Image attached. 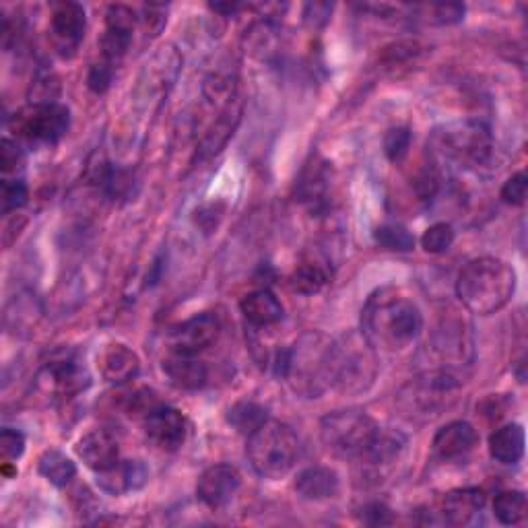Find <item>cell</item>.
Returning a JSON list of instances; mask_svg holds the SVG:
<instances>
[{"mask_svg":"<svg viewBox=\"0 0 528 528\" xmlns=\"http://www.w3.org/2000/svg\"><path fill=\"white\" fill-rule=\"evenodd\" d=\"M460 390L458 378L442 368L427 370L417 378H411L399 392V407L409 419H434L456 401Z\"/></svg>","mask_w":528,"mask_h":528,"instance_id":"obj_5","label":"cell"},{"mask_svg":"<svg viewBox=\"0 0 528 528\" xmlns=\"http://www.w3.org/2000/svg\"><path fill=\"white\" fill-rule=\"evenodd\" d=\"M240 485H242V477L236 467L213 465L201 475V479H198L196 493L198 500H201L205 506L219 510L236 498Z\"/></svg>","mask_w":528,"mask_h":528,"instance_id":"obj_14","label":"cell"},{"mask_svg":"<svg viewBox=\"0 0 528 528\" xmlns=\"http://www.w3.org/2000/svg\"><path fill=\"white\" fill-rule=\"evenodd\" d=\"M143 427L149 442H153L159 450L174 452L178 450L188 432L186 417L168 405H155L145 417H143Z\"/></svg>","mask_w":528,"mask_h":528,"instance_id":"obj_13","label":"cell"},{"mask_svg":"<svg viewBox=\"0 0 528 528\" xmlns=\"http://www.w3.org/2000/svg\"><path fill=\"white\" fill-rule=\"evenodd\" d=\"M479 444L477 429L467 421H452L438 429L434 438V452L440 460L467 458Z\"/></svg>","mask_w":528,"mask_h":528,"instance_id":"obj_16","label":"cell"},{"mask_svg":"<svg viewBox=\"0 0 528 528\" xmlns=\"http://www.w3.org/2000/svg\"><path fill=\"white\" fill-rule=\"evenodd\" d=\"M246 454L260 477L281 479L291 473L300 458V440L289 425L267 419L248 436Z\"/></svg>","mask_w":528,"mask_h":528,"instance_id":"obj_4","label":"cell"},{"mask_svg":"<svg viewBox=\"0 0 528 528\" xmlns=\"http://www.w3.org/2000/svg\"><path fill=\"white\" fill-rule=\"evenodd\" d=\"M485 506V493L479 487H460L448 491L440 502V518L446 524H469Z\"/></svg>","mask_w":528,"mask_h":528,"instance_id":"obj_17","label":"cell"},{"mask_svg":"<svg viewBox=\"0 0 528 528\" xmlns=\"http://www.w3.org/2000/svg\"><path fill=\"white\" fill-rule=\"evenodd\" d=\"M297 192L304 203L312 205L314 209L326 207V192H328V170L326 163H314L308 165L306 172L302 174L300 184H297Z\"/></svg>","mask_w":528,"mask_h":528,"instance_id":"obj_24","label":"cell"},{"mask_svg":"<svg viewBox=\"0 0 528 528\" xmlns=\"http://www.w3.org/2000/svg\"><path fill=\"white\" fill-rule=\"evenodd\" d=\"M291 289L302 295L320 293L328 285V273L316 262H306L302 267H297L289 279Z\"/></svg>","mask_w":528,"mask_h":528,"instance_id":"obj_27","label":"cell"},{"mask_svg":"<svg viewBox=\"0 0 528 528\" xmlns=\"http://www.w3.org/2000/svg\"><path fill=\"white\" fill-rule=\"evenodd\" d=\"M87 29V17L85 9L79 3H56L52 7V19H50V33H52V44L58 50L60 56L71 58L77 54Z\"/></svg>","mask_w":528,"mask_h":528,"instance_id":"obj_10","label":"cell"},{"mask_svg":"<svg viewBox=\"0 0 528 528\" xmlns=\"http://www.w3.org/2000/svg\"><path fill=\"white\" fill-rule=\"evenodd\" d=\"M411 141H413V135H411L409 128H405V126L390 128L384 135V153H386V157L392 163L405 159L409 149H411Z\"/></svg>","mask_w":528,"mask_h":528,"instance_id":"obj_32","label":"cell"},{"mask_svg":"<svg viewBox=\"0 0 528 528\" xmlns=\"http://www.w3.org/2000/svg\"><path fill=\"white\" fill-rule=\"evenodd\" d=\"M516 291V273L502 258L471 260L456 279V295L469 312L491 316L510 304Z\"/></svg>","mask_w":528,"mask_h":528,"instance_id":"obj_2","label":"cell"},{"mask_svg":"<svg viewBox=\"0 0 528 528\" xmlns=\"http://www.w3.org/2000/svg\"><path fill=\"white\" fill-rule=\"evenodd\" d=\"M163 372L176 388H182V390L203 388L209 378L205 363L198 361L196 355L172 353L168 359L163 361Z\"/></svg>","mask_w":528,"mask_h":528,"instance_id":"obj_20","label":"cell"},{"mask_svg":"<svg viewBox=\"0 0 528 528\" xmlns=\"http://www.w3.org/2000/svg\"><path fill=\"white\" fill-rule=\"evenodd\" d=\"M9 128L29 145H56L71 128V112L60 104H29L13 114Z\"/></svg>","mask_w":528,"mask_h":528,"instance_id":"obj_8","label":"cell"},{"mask_svg":"<svg viewBox=\"0 0 528 528\" xmlns=\"http://www.w3.org/2000/svg\"><path fill=\"white\" fill-rule=\"evenodd\" d=\"M240 308L244 318L258 328H267L283 320V304L271 289H256L248 293Z\"/></svg>","mask_w":528,"mask_h":528,"instance_id":"obj_21","label":"cell"},{"mask_svg":"<svg viewBox=\"0 0 528 528\" xmlns=\"http://www.w3.org/2000/svg\"><path fill=\"white\" fill-rule=\"evenodd\" d=\"M114 79V62L110 60H99L91 64L89 75H87V85L93 93H106L112 85Z\"/></svg>","mask_w":528,"mask_h":528,"instance_id":"obj_36","label":"cell"},{"mask_svg":"<svg viewBox=\"0 0 528 528\" xmlns=\"http://www.w3.org/2000/svg\"><path fill=\"white\" fill-rule=\"evenodd\" d=\"M25 452V436L13 427H5L0 432V454H3L5 465H11L13 460L21 458Z\"/></svg>","mask_w":528,"mask_h":528,"instance_id":"obj_37","label":"cell"},{"mask_svg":"<svg viewBox=\"0 0 528 528\" xmlns=\"http://www.w3.org/2000/svg\"><path fill=\"white\" fill-rule=\"evenodd\" d=\"M267 419H269L267 409L256 403H250V401H242L234 405L227 413L229 425H234L240 434H246V436H250L254 429H258Z\"/></svg>","mask_w":528,"mask_h":528,"instance_id":"obj_28","label":"cell"},{"mask_svg":"<svg viewBox=\"0 0 528 528\" xmlns=\"http://www.w3.org/2000/svg\"><path fill=\"white\" fill-rule=\"evenodd\" d=\"M374 378L376 359L363 335L335 341L333 388L343 392H363L374 384Z\"/></svg>","mask_w":528,"mask_h":528,"instance_id":"obj_9","label":"cell"},{"mask_svg":"<svg viewBox=\"0 0 528 528\" xmlns=\"http://www.w3.org/2000/svg\"><path fill=\"white\" fill-rule=\"evenodd\" d=\"M99 366H102V374L108 382L126 384V382L135 380L139 376L141 359L135 351L128 349L126 345L114 343L102 353Z\"/></svg>","mask_w":528,"mask_h":528,"instance_id":"obj_19","label":"cell"},{"mask_svg":"<svg viewBox=\"0 0 528 528\" xmlns=\"http://www.w3.org/2000/svg\"><path fill=\"white\" fill-rule=\"evenodd\" d=\"M434 145L442 157L462 168H481L493 153L491 130L479 120L454 122L436 130Z\"/></svg>","mask_w":528,"mask_h":528,"instance_id":"obj_7","label":"cell"},{"mask_svg":"<svg viewBox=\"0 0 528 528\" xmlns=\"http://www.w3.org/2000/svg\"><path fill=\"white\" fill-rule=\"evenodd\" d=\"M524 429L518 423H508L495 429L489 438V454L502 465H516L524 456Z\"/></svg>","mask_w":528,"mask_h":528,"instance_id":"obj_23","label":"cell"},{"mask_svg":"<svg viewBox=\"0 0 528 528\" xmlns=\"http://www.w3.org/2000/svg\"><path fill=\"white\" fill-rule=\"evenodd\" d=\"M423 330V314L407 295L392 287L378 289L361 310V335L372 349L405 351Z\"/></svg>","mask_w":528,"mask_h":528,"instance_id":"obj_1","label":"cell"},{"mask_svg":"<svg viewBox=\"0 0 528 528\" xmlns=\"http://www.w3.org/2000/svg\"><path fill=\"white\" fill-rule=\"evenodd\" d=\"M330 15H333V5H328V3H310L304 9V19L310 27L326 25Z\"/></svg>","mask_w":528,"mask_h":528,"instance_id":"obj_41","label":"cell"},{"mask_svg":"<svg viewBox=\"0 0 528 528\" xmlns=\"http://www.w3.org/2000/svg\"><path fill=\"white\" fill-rule=\"evenodd\" d=\"M77 454L85 462V467L104 473L112 469L120 460L118 440L108 432V429H91L77 444Z\"/></svg>","mask_w":528,"mask_h":528,"instance_id":"obj_15","label":"cell"},{"mask_svg":"<svg viewBox=\"0 0 528 528\" xmlns=\"http://www.w3.org/2000/svg\"><path fill=\"white\" fill-rule=\"evenodd\" d=\"M526 194H528V176L526 172H518L512 178H508V182L504 184L502 201L518 207V205H524Z\"/></svg>","mask_w":528,"mask_h":528,"instance_id":"obj_38","label":"cell"},{"mask_svg":"<svg viewBox=\"0 0 528 528\" xmlns=\"http://www.w3.org/2000/svg\"><path fill=\"white\" fill-rule=\"evenodd\" d=\"M493 514L502 524H518L526 516V495L522 491H504L493 502Z\"/></svg>","mask_w":528,"mask_h":528,"instance_id":"obj_29","label":"cell"},{"mask_svg":"<svg viewBox=\"0 0 528 528\" xmlns=\"http://www.w3.org/2000/svg\"><path fill=\"white\" fill-rule=\"evenodd\" d=\"M58 95H60V81L52 73H42L33 79L31 104H58L56 102Z\"/></svg>","mask_w":528,"mask_h":528,"instance_id":"obj_35","label":"cell"},{"mask_svg":"<svg viewBox=\"0 0 528 528\" xmlns=\"http://www.w3.org/2000/svg\"><path fill=\"white\" fill-rule=\"evenodd\" d=\"M429 23H438V25H452L462 21L465 17V5L458 3H436V5H423L417 7Z\"/></svg>","mask_w":528,"mask_h":528,"instance_id":"obj_33","label":"cell"},{"mask_svg":"<svg viewBox=\"0 0 528 528\" xmlns=\"http://www.w3.org/2000/svg\"><path fill=\"white\" fill-rule=\"evenodd\" d=\"M38 471L54 487H66L77 475L75 462L60 450H46L38 460Z\"/></svg>","mask_w":528,"mask_h":528,"instance_id":"obj_25","label":"cell"},{"mask_svg":"<svg viewBox=\"0 0 528 528\" xmlns=\"http://www.w3.org/2000/svg\"><path fill=\"white\" fill-rule=\"evenodd\" d=\"M374 240L380 248L388 252H411L415 248V238L403 225H380L374 231Z\"/></svg>","mask_w":528,"mask_h":528,"instance_id":"obj_30","label":"cell"},{"mask_svg":"<svg viewBox=\"0 0 528 528\" xmlns=\"http://www.w3.org/2000/svg\"><path fill=\"white\" fill-rule=\"evenodd\" d=\"M97 485L112 495L141 489L149 479V469L143 460H118L104 473H97Z\"/></svg>","mask_w":528,"mask_h":528,"instance_id":"obj_18","label":"cell"},{"mask_svg":"<svg viewBox=\"0 0 528 528\" xmlns=\"http://www.w3.org/2000/svg\"><path fill=\"white\" fill-rule=\"evenodd\" d=\"M405 446V436L399 432H388V429H380L376 434L372 446L368 452L361 456L363 462H368L372 467H384L390 465L394 458H399L401 450Z\"/></svg>","mask_w":528,"mask_h":528,"instance_id":"obj_26","label":"cell"},{"mask_svg":"<svg viewBox=\"0 0 528 528\" xmlns=\"http://www.w3.org/2000/svg\"><path fill=\"white\" fill-rule=\"evenodd\" d=\"M0 165H3V172L11 174L17 172L23 165V151L17 141L5 139L3 149H0Z\"/></svg>","mask_w":528,"mask_h":528,"instance_id":"obj_39","label":"cell"},{"mask_svg":"<svg viewBox=\"0 0 528 528\" xmlns=\"http://www.w3.org/2000/svg\"><path fill=\"white\" fill-rule=\"evenodd\" d=\"M42 380L48 392L62 396V399L64 396L69 399V396H75L89 386V376L73 351L56 353L46 363V368L42 372Z\"/></svg>","mask_w":528,"mask_h":528,"instance_id":"obj_12","label":"cell"},{"mask_svg":"<svg viewBox=\"0 0 528 528\" xmlns=\"http://www.w3.org/2000/svg\"><path fill=\"white\" fill-rule=\"evenodd\" d=\"M363 512V522L370 524V526H386L392 524V510L380 502H372L366 508L361 510Z\"/></svg>","mask_w":528,"mask_h":528,"instance_id":"obj_40","label":"cell"},{"mask_svg":"<svg viewBox=\"0 0 528 528\" xmlns=\"http://www.w3.org/2000/svg\"><path fill=\"white\" fill-rule=\"evenodd\" d=\"M219 318L211 312L196 314L178 324L170 333V351L180 355H198L219 339Z\"/></svg>","mask_w":528,"mask_h":528,"instance_id":"obj_11","label":"cell"},{"mask_svg":"<svg viewBox=\"0 0 528 528\" xmlns=\"http://www.w3.org/2000/svg\"><path fill=\"white\" fill-rule=\"evenodd\" d=\"M29 190L23 180H3V186H0V201H3V213L17 211L27 205Z\"/></svg>","mask_w":528,"mask_h":528,"instance_id":"obj_34","label":"cell"},{"mask_svg":"<svg viewBox=\"0 0 528 528\" xmlns=\"http://www.w3.org/2000/svg\"><path fill=\"white\" fill-rule=\"evenodd\" d=\"M211 9L215 11V13H223V15H234V13H238L242 7L240 5H236V3H227V5H221V3H215V5H211Z\"/></svg>","mask_w":528,"mask_h":528,"instance_id":"obj_42","label":"cell"},{"mask_svg":"<svg viewBox=\"0 0 528 528\" xmlns=\"http://www.w3.org/2000/svg\"><path fill=\"white\" fill-rule=\"evenodd\" d=\"M378 432V423L368 413L353 409L330 413L320 423V438L324 446L343 458L361 460Z\"/></svg>","mask_w":528,"mask_h":528,"instance_id":"obj_6","label":"cell"},{"mask_svg":"<svg viewBox=\"0 0 528 528\" xmlns=\"http://www.w3.org/2000/svg\"><path fill=\"white\" fill-rule=\"evenodd\" d=\"M295 491L304 500H328L339 493V475L328 467H310L295 479Z\"/></svg>","mask_w":528,"mask_h":528,"instance_id":"obj_22","label":"cell"},{"mask_svg":"<svg viewBox=\"0 0 528 528\" xmlns=\"http://www.w3.org/2000/svg\"><path fill=\"white\" fill-rule=\"evenodd\" d=\"M333 353L335 341L322 333H308L279 355L277 374L287 378L295 392L318 399L324 390L333 388Z\"/></svg>","mask_w":528,"mask_h":528,"instance_id":"obj_3","label":"cell"},{"mask_svg":"<svg viewBox=\"0 0 528 528\" xmlns=\"http://www.w3.org/2000/svg\"><path fill=\"white\" fill-rule=\"evenodd\" d=\"M454 244V229L450 223H434L427 227L421 238V246L429 254H444Z\"/></svg>","mask_w":528,"mask_h":528,"instance_id":"obj_31","label":"cell"}]
</instances>
